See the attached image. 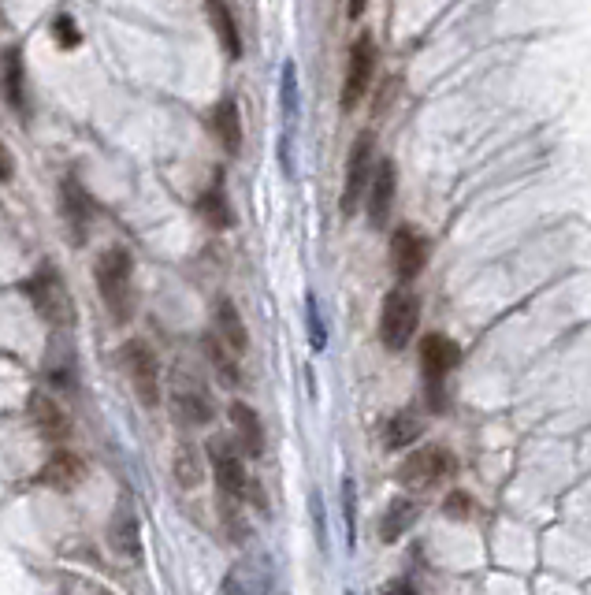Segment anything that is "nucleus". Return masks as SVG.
Returning a JSON list of instances; mask_svg holds the SVG:
<instances>
[{
  "label": "nucleus",
  "instance_id": "a878e982",
  "mask_svg": "<svg viewBox=\"0 0 591 595\" xmlns=\"http://www.w3.org/2000/svg\"><path fill=\"white\" fill-rule=\"evenodd\" d=\"M424 432V421L417 417V413H394L391 421H387V428H383V447H391V450H402V447H409L413 439L421 436Z\"/></svg>",
  "mask_w": 591,
  "mask_h": 595
},
{
  "label": "nucleus",
  "instance_id": "9d476101",
  "mask_svg": "<svg viewBox=\"0 0 591 595\" xmlns=\"http://www.w3.org/2000/svg\"><path fill=\"white\" fill-rule=\"evenodd\" d=\"M394 194H398V168H394V160H380V164H376V172H372L368 198H365L368 224L376 227V231H383L387 220H391Z\"/></svg>",
  "mask_w": 591,
  "mask_h": 595
},
{
  "label": "nucleus",
  "instance_id": "393cba45",
  "mask_svg": "<svg viewBox=\"0 0 591 595\" xmlns=\"http://www.w3.org/2000/svg\"><path fill=\"white\" fill-rule=\"evenodd\" d=\"M171 473H175V484L179 488H197L201 480H205V458H201V450L194 443H183V447L175 450V462H171Z\"/></svg>",
  "mask_w": 591,
  "mask_h": 595
},
{
  "label": "nucleus",
  "instance_id": "7ed1b4c3",
  "mask_svg": "<svg viewBox=\"0 0 591 595\" xmlns=\"http://www.w3.org/2000/svg\"><path fill=\"white\" fill-rule=\"evenodd\" d=\"M372 172H376V138H372V134H357L354 149H350V160H346V183H342V201H339V209L346 220L361 212V201L368 198Z\"/></svg>",
  "mask_w": 591,
  "mask_h": 595
},
{
  "label": "nucleus",
  "instance_id": "39448f33",
  "mask_svg": "<svg viewBox=\"0 0 591 595\" xmlns=\"http://www.w3.org/2000/svg\"><path fill=\"white\" fill-rule=\"evenodd\" d=\"M171 410L186 428H205L212 421V395L194 372L179 369L171 380Z\"/></svg>",
  "mask_w": 591,
  "mask_h": 595
},
{
  "label": "nucleus",
  "instance_id": "473e14b6",
  "mask_svg": "<svg viewBox=\"0 0 591 595\" xmlns=\"http://www.w3.org/2000/svg\"><path fill=\"white\" fill-rule=\"evenodd\" d=\"M15 175V160H12V153L4 149V142H0V183H8Z\"/></svg>",
  "mask_w": 591,
  "mask_h": 595
},
{
  "label": "nucleus",
  "instance_id": "aec40b11",
  "mask_svg": "<svg viewBox=\"0 0 591 595\" xmlns=\"http://www.w3.org/2000/svg\"><path fill=\"white\" fill-rule=\"evenodd\" d=\"M82 476H86V465H82V458L79 454H71V450H56V454H49V462H45V469H41V480L56 491H71Z\"/></svg>",
  "mask_w": 591,
  "mask_h": 595
},
{
  "label": "nucleus",
  "instance_id": "bb28decb",
  "mask_svg": "<svg viewBox=\"0 0 591 595\" xmlns=\"http://www.w3.org/2000/svg\"><path fill=\"white\" fill-rule=\"evenodd\" d=\"M205 354H209V361H212V369H216V376L224 380L227 387L231 384H238V361H235V350L212 331V335H205Z\"/></svg>",
  "mask_w": 591,
  "mask_h": 595
},
{
  "label": "nucleus",
  "instance_id": "cd10ccee",
  "mask_svg": "<svg viewBox=\"0 0 591 595\" xmlns=\"http://www.w3.org/2000/svg\"><path fill=\"white\" fill-rule=\"evenodd\" d=\"M4 90H8V105L15 112L27 108V86H23V53L19 49H8L4 53Z\"/></svg>",
  "mask_w": 591,
  "mask_h": 595
},
{
  "label": "nucleus",
  "instance_id": "6ab92c4d",
  "mask_svg": "<svg viewBox=\"0 0 591 595\" xmlns=\"http://www.w3.org/2000/svg\"><path fill=\"white\" fill-rule=\"evenodd\" d=\"M205 12H209V23L216 30V38L224 45L227 60H242V34H238L235 12L227 0H205Z\"/></svg>",
  "mask_w": 591,
  "mask_h": 595
},
{
  "label": "nucleus",
  "instance_id": "c85d7f7f",
  "mask_svg": "<svg viewBox=\"0 0 591 595\" xmlns=\"http://www.w3.org/2000/svg\"><path fill=\"white\" fill-rule=\"evenodd\" d=\"M342 517H346V543L354 547L357 543V491L350 476H342Z\"/></svg>",
  "mask_w": 591,
  "mask_h": 595
},
{
  "label": "nucleus",
  "instance_id": "a211bd4d",
  "mask_svg": "<svg viewBox=\"0 0 591 595\" xmlns=\"http://www.w3.org/2000/svg\"><path fill=\"white\" fill-rule=\"evenodd\" d=\"M231 424H235V436H238L242 454L261 458L264 454V424H261V417L253 413V406H246V402H231Z\"/></svg>",
  "mask_w": 591,
  "mask_h": 595
},
{
  "label": "nucleus",
  "instance_id": "f8f14e48",
  "mask_svg": "<svg viewBox=\"0 0 591 595\" xmlns=\"http://www.w3.org/2000/svg\"><path fill=\"white\" fill-rule=\"evenodd\" d=\"M209 458H212V476H216V488L224 491L227 499H242V491H246V484H250L246 465H242V454H238L231 443H224V439H212Z\"/></svg>",
  "mask_w": 591,
  "mask_h": 595
},
{
  "label": "nucleus",
  "instance_id": "e433bc0d",
  "mask_svg": "<svg viewBox=\"0 0 591 595\" xmlns=\"http://www.w3.org/2000/svg\"><path fill=\"white\" fill-rule=\"evenodd\" d=\"M346 595H354V592H346Z\"/></svg>",
  "mask_w": 591,
  "mask_h": 595
},
{
  "label": "nucleus",
  "instance_id": "ddd939ff",
  "mask_svg": "<svg viewBox=\"0 0 591 595\" xmlns=\"http://www.w3.org/2000/svg\"><path fill=\"white\" fill-rule=\"evenodd\" d=\"M60 209H64V220H67V231H71V242H86L90 235V220H93V201L86 194V186L75 179V175H67L64 183H60Z\"/></svg>",
  "mask_w": 591,
  "mask_h": 595
},
{
  "label": "nucleus",
  "instance_id": "b1692460",
  "mask_svg": "<svg viewBox=\"0 0 591 595\" xmlns=\"http://www.w3.org/2000/svg\"><path fill=\"white\" fill-rule=\"evenodd\" d=\"M216 335H220L235 354H246V346H250L246 324H242V317H238V309L231 298H220V302H216Z\"/></svg>",
  "mask_w": 591,
  "mask_h": 595
},
{
  "label": "nucleus",
  "instance_id": "c9c22d12",
  "mask_svg": "<svg viewBox=\"0 0 591 595\" xmlns=\"http://www.w3.org/2000/svg\"><path fill=\"white\" fill-rule=\"evenodd\" d=\"M383 595H413V588H409L406 581H394L391 588H387V592H383Z\"/></svg>",
  "mask_w": 591,
  "mask_h": 595
},
{
  "label": "nucleus",
  "instance_id": "f3484780",
  "mask_svg": "<svg viewBox=\"0 0 591 595\" xmlns=\"http://www.w3.org/2000/svg\"><path fill=\"white\" fill-rule=\"evenodd\" d=\"M212 134H216V142L224 146L227 157H238V149H242V112H238V101L235 97H224L220 105L212 108Z\"/></svg>",
  "mask_w": 591,
  "mask_h": 595
},
{
  "label": "nucleus",
  "instance_id": "2f4dec72",
  "mask_svg": "<svg viewBox=\"0 0 591 595\" xmlns=\"http://www.w3.org/2000/svg\"><path fill=\"white\" fill-rule=\"evenodd\" d=\"M447 514H454V517H465L469 514V495L465 491H454V495H447Z\"/></svg>",
  "mask_w": 591,
  "mask_h": 595
},
{
  "label": "nucleus",
  "instance_id": "4be33fe9",
  "mask_svg": "<svg viewBox=\"0 0 591 595\" xmlns=\"http://www.w3.org/2000/svg\"><path fill=\"white\" fill-rule=\"evenodd\" d=\"M421 517V506H417V499H409V495H398V499H391V506H387V514H383V525H380V540L383 543H394L402 540L409 532V525Z\"/></svg>",
  "mask_w": 591,
  "mask_h": 595
},
{
  "label": "nucleus",
  "instance_id": "2eb2a0df",
  "mask_svg": "<svg viewBox=\"0 0 591 595\" xmlns=\"http://www.w3.org/2000/svg\"><path fill=\"white\" fill-rule=\"evenodd\" d=\"M458 361H461V350L458 343H450L447 335L432 331V335L421 339V372L432 387L443 384V376H450V369H454Z\"/></svg>",
  "mask_w": 591,
  "mask_h": 595
},
{
  "label": "nucleus",
  "instance_id": "412c9836",
  "mask_svg": "<svg viewBox=\"0 0 591 595\" xmlns=\"http://www.w3.org/2000/svg\"><path fill=\"white\" fill-rule=\"evenodd\" d=\"M268 592V566L261 558L238 562L224 581V595H264Z\"/></svg>",
  "mask_w": 591,
  "mask_h": 595
},
{
  "label": "nucleus",
  "instance_id": "6e6552de",
  "mask_svg": "<svg viewBox=\"0 0 591 595\" xmlns=\"http://www.w3.org/2000/svg\"><path fill=\"white\" fill-rule=\"evenodd\" d=\"M454 473V454L443 447H421L417 454H409L402 469H398V484L406 488H432L443 476Z\"/></svg>",
  "mask_w": 591,
  "mask_h": 595
},
{
  "label": "nucleus",
  "instance_id": "f03ea898",
  "mask_svg": "<svg viewBox=\"0 0 591 595\" xmlns=\"http://www.w3.org/2000/svg\"><path fill=\"white\" fill-rule=\"evenodd\" d=\"M417 324H421V298L409 291V287H394L387 298H383L380 309V339L387 350H406L417 335Z\"/></svg>",
  "mask_w": 591,
  "mask_h": 595
},
{
  "label": "nucleus",
  "instance_id": "20e7f679",
  "mask_svg": "<svg viewBox=\"0 0 591 595\" xmlns=\"http://www.w3.org/2000/svg\"><path fill=\"white\" fill-rule=\"evenodd\" d=\"M123 369L131 376V387L138 402H142L145 410H153L160 402V365H157V354H153V346L142 343V339H131V343L123 346Z\"/></svg>",
  "mask_w": 591,
  "mask_h": 595
},
{
  "label": "nucleus",
  "instance_id": "c756f323",
  "mask_svg": "<svg viewBox=\"0 0 591 595\" xmlns=\"http://www.w3.org/2000/svg\"><path fill=\"white\" fill-rule=\"evenodd\" d=\"M305 320H309V343H313V350H324L328 346V328H324V317H320L316 294L305 298Z\"/></svg>",
  "mask_w": 591,
  "mask_h": 595
},
{
  "label": "nucleus",
  "instance_id": "1a4fd4ad",
  "mask_svg": "<svg viewBox=\"0 0 591 595\" xmlns=\"http://www.w3.org/2000/svg\"><path fill=\"white\" fill-rule=\"evenodd\" d=\"M279 105H283V142H279V160H283V172L294 175V131H298V105H302V90H298V71H294V60L283 64V75H279Z\"/></svg>",
  "mask_w": 591,
  "mask_h": 595
},
{
  "label": "nucleus",
  "instance_id": "0eeeda50",
  "mask_svg": "<svg viewBox=\"0 0 591 595\" xmlns=\"http://www.w3.org/2000/svg\"><path fill=\"white\" fill-rule=\"evenodd\" d=\"M372 75H376V41L372 34H361V38L350 45V60H346V79H342V112H354L361 105V97L372 86Z\"/></svg>",
  "mask_w": 591,
  "mask_h": 595
},
{
  "label": "nucleus",
  "instance_id": "423d86ee",
  "mask_svg": "<svg viewBox=\"0 0 591 595\" xmlns=\"http://www.w3.org/2000/svg\"><path fill=\"white\" fill-rule=\"evenodd\" d=\"M23 291L30 294L34 309H38V313L49 320V324H56V328L71 324V298H67L64 279H60V272H56V268H49V265L38 268V272L30 276V283L23 287Z\"/></svg>",
  "mask_w": 591,
  "mask_h": 595
},
{
  "label": "nucleus",
  "instance_id": "9b49d317",
  "mask_svg": "<svg viewBox=\"0 0 591 595\" xmlns=\"http://www.w3.org/2000/svg\"><path fill=\"white\" fill-rule=\"evenodd\" d=\"M391 265L402 283H413L428 265V242L413 227H398L391 235Z\"/></svg>",
  "mask_w": 591,
  "mask_h": 595
},
{
  "label": "nucleus",
  "instance_id": "4468645a",
  "mask_svg": "<svg viewBox=\"0 0 591 595\" xmlns=\"http://www.w3.org/2000/svg\"><path fill=\"white\" fill-rule=\"evenodd\" d=\"M27 413H30V424L38 428L41 439H49V443H64V439L71 436V421H67L64 406H60L53 395L34 391V395L27 398Z\"/></svg>",
  "mask_w": 591,
  "mask_h": 595
},
{
  "label": "nucleus",
  "instance_id": "7c9ffc66",
  "mask_svg": "<svg viewBox=\"0 0 591 595\" xmlns=\"http://www.w3.org/2000/svg\"><path fill=\"white\" fill-rule=\"evenodd\" d=\"M53 34L60 38L64 49H75V45H79V30H75V23H71V15H56Z\"/></svg>",
  "mask_w": 591,
  "mask_h": 595
},
{
  "label": "nucleus",
  "instance_id": "dca6fc26",
  "mask_svg": "<svg viewBox=\"0 0 591 595\" xmlns=\"http://www.w3.org/2000/svg\"><path fill=\"white\" fill-rule=\"evenodd\" d=\"M108 547L127 562L142 558V529H138V517H134L131 506H119L108 521Z\"/></svg>",
  "mask_w": 591,
  "mask_h": 595
},
{
  "label": "nucleus",
  "instance_id": "f704fd0d",
  "mask_svg": "<svg viewBox=\"0 0 591 595\" xmlns=\"http://www.w3.org/2000/svg\"><path fill=\"white\" fill-rule=\"evenodd\" d=\"M365 8H368V0H346V15H350V19H361Z\"/></svg>",
  "mask_w": 591,
  "mask_h": 595
},
{
  "label": "nucleus",
  "instance_id": "5701e85b",
  "mask_svg": "<svg viewBox=\"0 0 591 595\" xmlns=\"http://www.w3.org/2000/svg\"><path fill=\"white\" fill-rule=\"evenodd\" d=\"M197 209H201V216H205L216 231H227V227L235 224V212H231V201H227V190H224V175L212 179L209 190L197 201Z\"/></svg>",
  "mask_w": 591,
  "mask_h": 595
},
{
  "label": "nucleus",
  "instance_id": "72a5a7b5",
  "mask_svg": "<svg viewBox=\"0 0 591 595\" xmlns=\"http://www.w3.org/2000/svg\"><path fill=\"white\" fill-rule=\"evenodd\" d=\"M313 521H316V536H320V547H324V506H320V499L313 495Z\"/></svg>",
  "mask_w": 591,
  "mask_h": 595
},
{
  "label": "nucleus",
  "instance_id": "f257e3e1",
  "mask_svg": "<svg viewBox=\"0 0 591 595\" xmlns=\"http://www.w3.org/2000/svg\"><path fill=\"white\" fill-rule=\"evenodd\" d=\"M97 291H101V302H105L108 317L116 324H127L134 317V261L131 253L123 246H108L101 257H97Z\"/></svg>",
  "mask_w": 591,
  "mask_h": 595
}]
</instances>
